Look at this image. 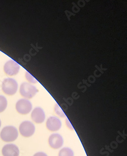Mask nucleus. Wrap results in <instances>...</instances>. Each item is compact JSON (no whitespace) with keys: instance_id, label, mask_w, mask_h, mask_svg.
<instances>
[{"instance_id":"nucleus-1","label":"nucleus","mask_w":127,"mask_h":156,"mask_svg":"<svg viewBox=\"0 0 127 156\" xmlns=\"http://www.w3.org/2000/svg\"><path fill=\"white\" fill-rule=\"evenodd\" d=\"M19 133L17 129L13 126H6L2 129L0 137L2 140L6 142H13L17 139Z\"/></svg>"},{"instance_id":"nucleus-2","label":"nucleus","mask_w":127,"mask_h":156,"mask_svg":"<svg viewBox=\"0 0 127 156\" xmlns=\"http://www.w3.org/2000/svg\"><path fill=\"white\" fill-rule=\"evenodd\" d=\"M17 82L12 78H6L2 83V90L7 95H14L17 92Z\"/></svg>"},{"instance_id":"nucleus-3","label":"nucleus","mask_w":127,"mask_h":156,"mask_svg":"<svg viewBox=\"0 0 127 156\" xmlns=\"http://www.w3.org/2000/svg\"><path fill=\"white\" fill-rule=\"evenodd\" d=\"M19 92L22 97L25 98H31L38 92L35 86L29 83L24 82L20 85Z\"/></svg>"},{"instance_id":"nucleus-4","label":"nucleus","mask_w":127,"mask_h":156,"mask_svg":"<svg viewBox=\"0 0 127 156\" xmlns=\"http://www.w3.org/2000/svg\"><path fill=\"white\" fill-rule=\"evenodd\" d=\"M19 130L22 136L25 137H29L34 134L35 126L32 122L25 121L20 124Z\"/></svg>"},{"instance_id":"nucleus-5","label":"nucleus","mask_w":127,"mask_h":156,"mask_svg":"<svg viewBox=\"0 0 127 156\" xmlns=\"http://www.w3.org/2000/svg\"><path fill=\"white\" fill-rule=\"evenodd\" d=\"M32 109V103L26 99H20L16 104V109L21 114H28Z\"/></svg>"},{"instance_id":"nucleus-6","label":"nucleus","mask_w":127,"mask_h":156,"mask_svg":"<svg viewBox=\"0 0 127 156\" xmlns=\"http://www.w3.org/2000/svg\"><path fill=\"white\" fill-rule=\"evenodd\" d=\"M19 69L20 66L12 60L7 61L4 66V71L6 75L10 76H13L17 74Z\"/></svg>"},{"instance_id":"nucleus-7","label":"nucleus","mask_w":127,"mask_h":156,"mask_svg":"<svg viewBox=\"0 0 127 156\" xmlns=\"http://www.w3.org/2000/svg\"><path fill=\"white\" fill-rule=\"evenodd\" d=\"M63 138L59 134L51 135L48 139V143L50 147L53 149H59L63 146Z\"/></svg>"},{"instance_id":"nucleus-8","label":"nucleus","mask_w":127,"mask_h":156,"mask_svg":"<svg viewBox=\"0 0 127 156\" xmlns=\"http://www.w3.org/2000/svg\"><path fill=\"white\" fill-rule=\"evenodd\" d=\"M46 128L50 131H57L62 126V122L58 118L54 116L49 117L47 120Z\"/></svg>"},{"instance_id":"nucleus-9","label":"nucleus","mask_w":127,"mask_h":156,"mask_svg":"<svg viewBox=\"0 0 127 156\" xmlns=\"http://www.w3.org/2000/svg\"><path fill=\"white\" fill-rule=\"evenodd\" d=\"M3 156H19V147L13 144H8L3 147L2 150Z\"/></svg>"},{"instance_id":"nucleus-10","label":"nucleus","mask_w":127,"mask_h":156,"mask_svg":"<svg viewBox=\"0 0 127 156\" xmlns=\"http://www.w3.org/2000/svg\"><path fill=\"white\" fill-rule=\"evenodd\" d=\"M31 118L36 123H42L45 120L44 111L40 107H36L32 112Z\"/></svg>"},{"instance_id":"nucleus-11","label":"nucleus","mask_w":127,"mask_h":156,"mask_svg":"<svg viewBox=\"0 0 127 156\" xmlns=\"http://www.w3.org/2000/svg\"><path fill=\"white\" fill-rule=\"evenodd\" d=\"M59 156H74V153L71 148L65 147L59 151Z\"/></svg>"},{"instance_id":"nucleus-12","label":"nucleus","mask_w":127,"mask_h":156,"mask_svg":"<svg viewBox=\"0 0 127 156\" xmlns=\"http://www.w3.org/2000/svg\"><path fill=\"white\" fill-rule=\"evenodd\" d=\"M7 100L5 97L0 95V113L3 112L7 107Z\"/></svg>"},{"instance_id":"nucleus-13","label":"nucleus","mask_w":127,"mask_h":156,"mask_svg":"<svg viewBox=\"0 0 127 156\" xmlns=\"http://www.w3.org/2000/svg\"><path fill=\"white\" fill-rule=\"evenodd\" d=\"M26 79L31 83H35L37 82V81L32 75H30L29 73H28V72H26Z\"/></svg>"},{"instance_id":"nucleus-14","label":"nucleus","mask_w":127,"mask_h":156,"mask_svg":"<svg viewBox=\"0 0 127 156\" xmlns=\"http://www.w3.org/2000/svg\"><path fill=\"white\" fill-rule=\"evenodd\" d=\"M33 156H48L43 152H38L35 154Z\"/></svg>"},{"instance_id":"nucleus-15","label":"nucleus","mask_w":127,"mask_h":156,"mask_svg":"<svg viewBox=\"0 0 127 156\" xmlns=\"http://www.w3.org/2000/svg\"><path fill=\"white\" fill-rule=\"evenodd\" d=\"M1 120H0V128H1Z\"/></svg>"}]
</instances>
